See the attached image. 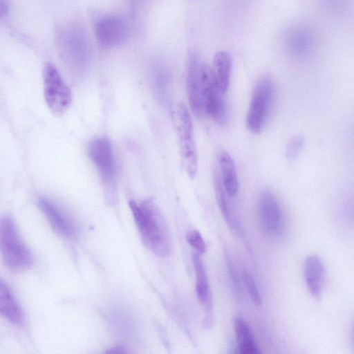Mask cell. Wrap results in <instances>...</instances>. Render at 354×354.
Listing matches in <instances>:
<instances>
[{"label": "cell", "mask_w": 354, "mask_h": 354, "mask_svg": "<svg viewBox=\"0 0 354 354\" xmlns=\"http://www.w3.org/2000/svg\"><path fill=\"white\" fill-rule=\"evenodd\" d=\"M187 240L189 244L199 254H203L206 251V244L201 234L196 230H191L187 235Z\"/></svg>", "instance_id": "cell-22"}, {"label": "cell", "mask_w": 354, "mask_h": 354, "mask_svg": "<svg viewBox=\"0 0 354 354\" xmlns=\"http://www.w3.org/2000/svg\"><path fill=\"white\" fill-rule=\"evenodd\" d=\"M275 95V87L270 77L261 78L256 84L246 115V127L257 134L264 128L269 118Z\"/></svg>", "instance_id": "cell-5"}, {"label": "cell", "mask_w": 354, "mask_h": 354, "mask_svg": "<svg viewBox=\"0 0 354 354\" xmlns=\"http://www.w3.org/2000/svg\"><path fill=\"white\" fill-rule=\"evenodd\" d=\"M285 47L293 57L306 58L313 53L317 44L314 30L305 24H297L290 28L284 37Z\"/></svg>", "instance_id": "cell-10"}, {"label": "cell", "mask_w": 354, "mask_h": 354, "mask_svg": "<svg viewBox=\"0 0 354 354\" xmlns=\"http://www.w3.org/2000/svg\"><path fill=\"white\" fill-rule=\"evenodd\" d=\"M234 329L236 348L241 354H259L261 353L247 322L241 317L234 319Z\"/></svg>", "instance_id": "cell-17"}, {"label": "cell", "mask_w": 354, "mask_h": 354, "mask_svg": "<svg viewBox=\"0 0 354 354\" xmlns=\"http://www.w3.org/2000/svg\"><path fill=\"white\" fill-rule=\"evenodd\" d=\"M201 65L199 55L192 52L188 59L186 89L191 110L198 118L204 115L201 99Z\"/></svg>", "instance_id": "cell-11"}, {"label": "cell", "mask_w": 354, "mask_h": 354, "mask_svg": "<svg viewBox=\"0 0 354 354\" xmlns=\"http://www.w3.org/2000/svg\"><path fill=\"white\" fill-rule=\"evenodd\" d=\"M305 144V138L302 136L292 137L288 142L285 156L290 161H294L299 156Z\"/></svg>", "instance_id": "cell-20"}, {"label": "cell", "mask_w": 354, "mask_h": 354, "mask_svg": "<svg viewBox=\"0 0 354 354\" xmlns=\"http://www.w3.org/2000/svg\"><path fill=\"white\" fill-rule=\"evenodd\" d=\"M44 93L50 110L56 115L64 113L72 102L71 89L56 66L47 62L43 69Z\"/></svg>", "instance_id": "cell-6"}, {"label": "cell", "mask_w": 354, "mask_h": 354, "mask_svg": "<svg viewBox=\"0 0 354 354\" xmlns=\"http://www.w3.org/2000/svg\"><path fill=\"white\" fill-rule=\"evenodd\" d=\"M10 8L9 0H0V20L6 17Z\"/></svg>", "instance_id": "cell-25"}, {"label": "cell", "mask_w": 354, "mask_h": 354, "mask_svg": "<svg viewBox=\"0 0 354 354\" xmlns=\"http://www.w3.org/2000/svg\"><path fill=\"white\" fill-rule=\"evenodd\" d=\"M217 167L226 194L234 197L239 190V180L234 162L225 150H221L217 155Z\"/></svg>", "instance_id": "cell-15"}, {"label": "cell", "mask_w": 354, "mask_h": 354, "mask_svg": "<svg viewBox=\"0 0 354 354\" xmlns=\"http://www.w3.org/2000/svg\"><path fill=\"white\" fill-rule=\"evenodd\" d=\"M326 8L334 11H342L348 5V0H321Z\"/></svg>", "instance_id": "cell-23"}, {"label": "cell", "mask_w": 354, "mask_h": 354, "mask_svg": "<svg viewBox=\"0 0 354 354\" xmlns=\"http://www.w3.org/2000/svg\"><path fill=\"white\" fill-rule=\"evenodd\" d=\"M129 207L145 246L158 257L169 256L171 250V239L165 221L156 203L151 199L140 203L130 201Z\"/></svg>", "instance_id": "cell-1"}, {"label": "cell", "mask_w": 354, "mask_h": 354, "mask_svg": "<svg viewBox=\"0 0 354 354\" xmlns=\"http://www.w3.org/2000/svg\"><path fill=\"white\" fill-rule=\"evenodd\" d=\"M38 206L53 230L66 237H73L76 227L70 217L54 202L42 196L38 200Z\"/></svg>", "instance_id": "cell-12"}, {"label": "cell", "mask_w": 354, "mask_h": 354, "mask_svg": "<svg viewBox=\"0 0 354 354\" xmlns=\"http://www.w3.org/2000/svg\"><path fill=\"white\" fill-rule=\"evenodd\" d=\"M88 156L97 170L107 201L117 198V171L111 140L100 136L91 140L87 147Z\"/></svg>", "instance_id": "cell-3"}, {"label": "cell", "mask_w": 354, "mask_h": 354, "mask_svg": "<svg viewBox=\"0 0 354 354\" xmlns=\"http://www.w3.org/2000/svg\"><path fill=\"white\" fill-rule=\"evenodd\" d=\"M0 252L12 270L24 271L32 266V253L21 239L15 221L8 216L0 218Z\"/></svg>", "instance_id": "cell-2"}, {"label": "cell", "mask_w": 354, "mask_h": 354, "mask_svg": "<svg viewBox=\"0 0 354 354\" xmlns=\"http://www.w3.org/2000/svg\"><path fill=\"white\" fill-rule=\"evenodd\" d=\"M226 260L231 281L232 283H233V286L234 287L236 294H239L240 291V284L239 281L238 279L236 269L234 266L233 263L232 262L231 259L229 257H227Z\"/></svg>", "instance_id": "cell-24"}, {"label": "cell", "mask_w": 354, "mask_h": 354, "mask_svg": "<svg viewBox=\"0 0 354 354\" xmlns=\"http://www.w3.org/2000/svg\"><path fill=\"white\" fill-rule=\"evenodd\" d=\"M212 71L216 83L223 94L228 90L230 82L232 60L226 51H218L214 57Z\"/></svg>", "instance_id": "cell-18"}, {"label": "cell", "mask_w": 354, "mask_h": 354, "mask_svg": "<svg viewBox=\"0 0 354 354\" xmlns=\"http://www.w3.org/2000/svg\"><path fill=\"white\" fill-rule=\"evenodd\" d=\"M243 279L252 303L261 306L262 299L257 285L252 276L248 272L243 273Z\"/></svg>", "instance_id": "cell-21"}, {"label": "cell", "mask_w": 354, "mask_h": 354, "mask_svg": "<svg viewBox=\"0 0 354 354\" xmlns=\"http://www.w3.org/2000/svg\"><path fill=\"white\" fill-rule=\"evenodd\" d=\"M304 274L307 288L314 298L322 294L325 270L321 259L315 254L308 255L304 263Z\"/></svg>", "instance_id": "cell-14"}, {"label": "cell", "mask_w": 354, "mask_h": 354, "mask_svg": "<svg viewBox=\"0 0 354 354\" xmlns=\"http://www.w3.org/2000/svg\"><path fill=\"white\" fill-rule=\"evenodd\" d=\"M128 31L125 19L116 15L102 16L94 24L95 37L104 47H113L122 44L127 38Z\"/></svg>", "instance_id": "cell-9"}, {"label": "cell", "mask_w": 354, "mask_h": 354, "mask_svg": "<svg viewBox=\"0 0 354 354\" xmlns=\"http://www.w3.org/2000/svg\"><path fill=\"white\" fill-rule=\"evenodd\" d=\"M222 95L214 80L212 67L202 63L201 99L203 113L220 124H225L227 118V108Z\"/></svg>", "instance_id": "cell-7"}, {"label": "cell", "mask_w": 354, "mask_h": 354, "mask_svg": "<svg viewBox=\"0 0 354 354\" xmlns=\"http://www.w3.org/2000/svg\"><path fill=\"white\" fill-rule=\"evenodd\" d=\"M213 185L216 200L223 216L227 223L235 227V223L232 219L230 210L226 198V192L223 187L217 165L213 169Z\"/></svg>", "instance_id": "cell-19"}, {"label": "cell", "mask_w": 354, "mask_h": 354, "mask_svg": "<svg viewBox=\"0 0 354 354\" xmlns=\"http://www.w3.org/2000/svg\"><path fill=\"white\" fill-rule=\"evenodd\" d=\"M192 261L196 273V293L205 311V322L208 326L212 322V305L207 274L200 254H192Z\"/></svg>", "instance_id": "cell-13"}, {"label": "cell", "mask_w": 354, "mask_h": 354, "mask_svg": "<svg viewBox=\"0 0 354 354\" xmlns=\"http://www.w3.org/2000/svg\"><path fill=\"white\" fill-rule=\"evenodd\" d=\"M125 351L122 348H120V347H116V348H111L109 351H107V353H124Z\"/></svg>", "instance_id": "cell-26"}, {"label": "cell", "mask_w": 354, "mask_h": 354, "mask_svg": "<svg viewBox=\"0 0 354 354\" xmlns=\"http://www.w3.org/2000/svg\"><path fill=\"white\" fill-rule=\"evenodd\" d=\"M174 120L182 165L189 178H194L198 169L196 147L192 117L184 104L176 106Z\"/></svg>", "instance_id": "cell-4"}, {"label": "cell", "mask_w": 354, "mask_h": 354, "mask_svg": "<svg viewBox=\"0 0 354 354\" xmlns=\"http://www.w3.org/2000/svg\"><path fill=\"white\" fill-rule=\"evenodd\" d=\"M0 315L15 325H19L24 321V313L19 304L8 284L1 277Z\"/></svg>", "instance_id": "cell-16"}, {"label": "cell", "mask_w": 354, "mask_h": 354, "mask_svg": "<svg viewBox=\"0 0 354 354\" xmlns=\"http://www.w3.org/2000/svg\"><path fill=\"white\" fill-rule=\"evenodd\" d=\"M258 215L263 232L270 237H277L285 229L281 204L270 189H263L258 199Z\"/></svg>", "instance_id": "cell-8"}]
</instances>
